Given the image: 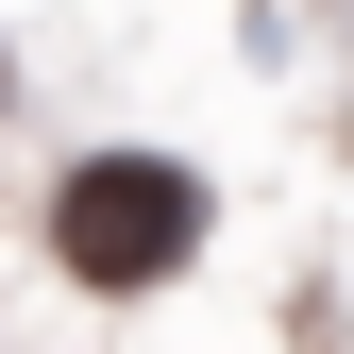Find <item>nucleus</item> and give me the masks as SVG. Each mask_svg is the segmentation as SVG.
<instances>
[{
	"instance_id": "obj_1",
	"label": "nucleus",
	"mask_w": 354,
	"mask_h": 354,
	"mask_svg": "<svg viewBox=\"0 0 354 354\" xmlns=\"http://www.w3.org/2000/svg\"><path fill=\"white\" fill-rule=\"evenodd\" d=\"M203 253V169L186 152H68L51 169V270L84 304H152Z\"/></svg>"
}]
</instances>
